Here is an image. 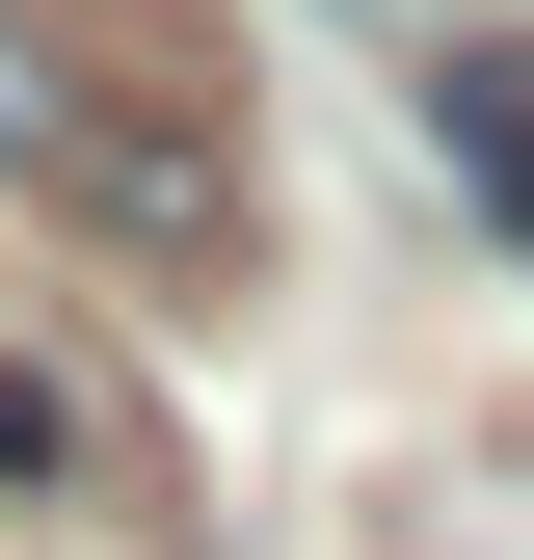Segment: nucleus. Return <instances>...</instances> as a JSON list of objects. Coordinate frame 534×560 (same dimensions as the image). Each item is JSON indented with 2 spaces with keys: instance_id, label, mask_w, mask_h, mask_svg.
<instances>
[{
  "instance_id": "obj_1",
  "label": "nucleus",
  "mask_w": 534,
  "mask_h": 560,
  "mask_svg": "<svg viewBox=\"0 0 534 560\" xmlns=\"http://www.w3.org/2000/svg\"><path fill=\"white\" fill-rule=\"evenodd\" d=\"M0 187H27L54 241L161 267V294H214V267L267 241L214 27H134V0H0Z\"/></svg>"
},
{
  "instance_id": "obj_2",
  "label": "nucleus",
  "mask_w": 534,
  "mask_h": 560,
  "mask_svg": "<svg viewBox=\"0 0 534 560\" xmlns=\"http://www.w3.org/2000/svg\"><path fill=\"white\" fill-rule=\"evenodd\" d=\"M428 133H454V187L534 241V27H481V54H428Z\"/></svg>"
},
{
  "instance_id": "obj_3",
  "label": "nucleus",
  "mask_w": 534,
  "mask_h": 560,
  "mask_svg": "<svg viewBox=\"0 0 534 560\" xmlns=\"http://www.w3.org/2000/svg\"><path fill=\"white\" fill-rule=\"evenodd\" d=\"M107 428H81V374H27V347H0V480H81Z\"/></svg>"
}]
</instances>
